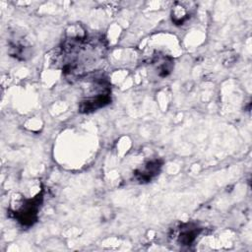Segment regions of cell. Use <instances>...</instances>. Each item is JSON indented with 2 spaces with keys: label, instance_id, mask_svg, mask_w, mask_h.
<instances>
[{
  "label": "cell",
  "instance_id": "obj_1",
  "mask_svg": "<svg viewBox=\"0 0 252 252\" xmlns=\"http://www.w3.org/2000/svg\"><path fill=\"white\" fill-rule=\"evenodd\" d=\"M42 194L32 199H24L19 208L12 211L13 217L24 226H31L37 220V212L42 203Z\"/></svg>",
  "mask_w": 252,
  "mask_h": 252
},
{
  "label": "cell",
  "instance_id": "obj_2",
  "mask_svg": "<svg viewBox=\"0 0 252 252\" xmlns=\"http://www.w3.org/2000/svg\"><path fill=\"white\" fill-rule=\"evenodd\" d=\"M110 101V88H94L90 95L80 102L79 110L82 113H90L104 107Z\"/></svg>",
  "mask_w": 252,
  "mask_h": 252
},
{
  "label": "cell",
  "instance_id": "obj_3",
  "mask_svg": "<svg viewBox=\"0 0 252 252\" xmlns=\"http://www.w3.org/2000/svg\"><path fill=\"white\" fill-rule=\"evenodd\" d=\"M162 162L159 159H154L146 162L141 168L134 172V176L140 183L150 182L154 177H156L160 171Z\"/></svg>",
  "mask_w": 252,
  "mask_h": 252
},
{
  "label": "cell",
  "instance_id": "obj_4",
  "mask_svg": "<svg viewBox=\"0 0 252 252\" xmlns=\"http://www.w3.org/2000/svg\"><path fill=\"white\" fill-rule=\"evenodd\" d=\"M200 231L201 228L198 227L195 223L182 224L177 234V241L180 243V245H191Z\"/></svg>",
  "mask_w": 252,
  "mask_h": 252
},
{
  "label": "cell",
  "instance_id": "obj_5",
  "mask_svg": "<svg viewBox=\"0 0 252 252\" xmlns=\"http://www.w3.org/2000/svg\"><path fill=\"white\" fill-rule=\"evenodd\" d=\"M153 63L156 65L157 73L159 77H166L173 69L174 63L171 58L166 56H158L155 57Z\"/></svg>",
  "mask_w": 252,
  "mask_h": 252
},
{
  "label": "cell",
  "instance_id": "obj_6",
  "mask_svg": "<svg viewBox=\"0 0 252 252\" xmlns=\"http://www.w3.org/2000/svg\"><path fill=\"white\" fill-rule=\"evenodd\" d=\"M188 14L185 10V8H183L181 5L177 6L174 8V10L172 11V21L176 24V25H182L186 20Z\"/></svg>",
  "mask_w": 252,
  "mask_h": 252
}]
</instances>
